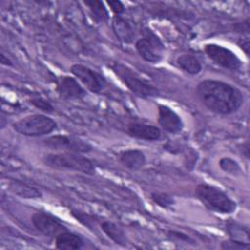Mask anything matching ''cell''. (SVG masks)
<instances>
[{
	"label": "cell",
	"instance_id": "1",
	"mask_svg": "<svg viewBox=\"0 0 250 250\" xmlns=\"http://www.w3.org/2000/svg\"><path fill=\"white\" fill-rule=\"evenodd\" d=\"M196 93L201 103L209 110L222 115L237 111L244 101L241 91L236 87L213 79L199 82Z\"/></svg>",
	"mask_w": 250,
	"mask_h": 250
},
{
	"label": "cell",
	"instance_id": "5",
	"mask_svg": "<svg viewBox=\"0 0 250 250\" xmlns=\"http://www.w3.org/2000/svg\"><path fill=\"white\" fill-rule=\"evenodd\" d=\"M12 126L21 135L40 137L52 133L57 128V123L45 114H30L16 121Z\"/></svg>",
	"mask_w": 250,
	"mask_h": 250
},
{
	"label": "cell",
	"instance_id": "7",
	"mask_svg": "<svg viewBox=\"0 0 250 250\" xmlns=\"http://www.w3.org/2000/svg\"><path fill=\"white\" fill-rule=\"evenodd\" d=\"M204 52L215 64L226 69L237 70L242 65L241 61L236 54L224 46L215 43L206 44L204 47Z\"/></svg>",
	"mask_w": 250,
	"mask_h": 250
},
{
	"label": "cell",
	"instance_id": "17",
	"mask_svg": "<svg viewBox=\"0 0 250 250\" xmlns=\"http://www.w3.org/2000/svg\"><path fill=\"white\" fill-rule=\"evenodd\" d=\"M176 63L182 70L191 75L198 74L202 69L199 60L191 54H183L179 56L176 59Z\"/></svg>",
	"mask_w": 250,
	"mask_h": 250
},
{
	"label": "cell",
	"instance_id": "15",
	"mask_svg": "<svg viewBox=\"0 0 250 250\" xmlns=\"http://www.w3.org/2000/svg\"><path fill=\"white\" fill-rule=\"evenodd\" d=\"M56 248L62 250H76L84 245L83 238L74 232L64 230L55 237Z\"/></svg>",
	"mask_w": 250,
	"mask_h": 250
},
{
	"label": "cell",
	"instance_id": "6",
	"mask_svg": "<svg viewBox=\"0 0 250 250\" xmlns=\"http://www.w3.org/2000/svg\"><path fill=\"white\" fill-rule=\"evenodd\" d=\"M135 48L140 57L151 63L159 62L163 59L165 50L161 40L151 31H146L142 38L138 39Z\"/></svg>",
	"mask_w": 250,
	"mask_h": 250
},
{
	"label": "cell",
	"instance_id": "25",
	"mask_svg": "<svg viewBox=\"0 0 250 250\" xmlns=\"http://www.w3.org/2000/svg\"><path fill=\"white\" fill-rule=\"evenodd\" d=\"M32 105H34L36 108H39L40 110L47 112V113H51L54 111V106L50 104V102H48L47 100L43 99V98H32L29 102Z\"/></svg>",
	"mask_w": 250,
	"mask_h": 250
},
{
	"label": "cell",
	"instance_id": "13",
	"mask_svg": "<svg viewBox=\"0 0 250 250\" xmlns=\"http://www.w3.org/2000/svg\"><path fill=\"white\" fill-rule=\"evenodd\" d=\"M127 134L133 138L145 141H157L161 137V131L158 127L142 122L130 123L127 127Z\"/></svg>",
	"mask_w": 250,
	"mask_h": 250
},
{
	"label": "cell",
	"instance_id": "18",
	"mask_svg": "<svg viewBox=\"0 0 250 250\" xmlns=\"http://www.w3.org/2000/svg\"><path fill=\"white\" fill-rule=\"evenodd\" d=\"M101 229L106 234V236L109 237L114 243L119 245L126 244L125 233L122 229H120L116 224L109 221H104L101 224Z\"/></svg>",
	"mask_w": 250,
	"mask_h": 250
},
{
	"label": "cell",
	"instance_id": "21",
	"mask_svg": "<svg viewBox=\"0 0 250 250\" xmlns=\"http://www.w3.org/2000/svg\"><path fill=\"white\" fill-rule=\"evenodd\" d=\"M12 190L17 193L19 196L26 197V198H36L40 197L41 193L36 188L29 187L25 184L19 183V182H13L11 186Z\"/></svg>",
	"mask_w": 250,
	"mask_h": 250
},
{
	"label": "cell",
	"instance_id": "10",
	"mask_svg": "<svg viewBox=\"0 0 250 250\" xmlns=\"http://www.w3.org/2000/svg\"><path fill=\"white\" fill-rule=\"evenodd\" d=\"M31 222L37 231L48 237L55 238L61 232L67 230L65 226L58 218L45 212L34 213L31 217Z\"/></svg>",
	"mask_w": 250,
	"mask_h": 250
},
{
	"label": "cell",
	"instance_id": "4",
	"mask_svg": "<svg viewBox=\"0 0 250 250\" xmlns=\"http://www.w3.org/2000/svg\"><path fill=\"white\" fill-rule=\"evenodd\" d=\"M109 66L116 76H118L126 87L135 95L142 98L155 97L158 95V90L153 85L143 79L127 65L114 62Z\"/></svg>",
	"mask_w": 250,
	"mask_h": 250
},
{
	"label": "cell",
	"instance_id": "12",
	"mask_svg": "<svg viewBox=\"0 0 250 250\" xmlns=\"http://www.w3.org/2000/svg\"><path fill=\"white\" fill-rule=\"evenodd\" d=\"M158 124L164 131L170 134H178L184 127L180 115L171 107L164 104L158 105Z\"/></svg>",
	"mask_w": 250,
	"mask_h": 250
},
{
	"label": "cell",
	"instance_id": "14",
	"mask_svg": "<svg viewBox=\"0 0 250 250\" xmlns=\"http://www.w3.org/2000/svg\"><path fill=\"white\" fill-rule=\"evenodd\" d=\"M119 161L124 167L136 171L146 164V155L140 149H126L120 152Z\"/></svg>",
	"mask_w": 250,
	"mask_h": 250
},
{
	"label": "cell",
	"instance_id": "19",
	"mask_svg": "<svg viewBox=\"0 0 250 250\" xmlns=\"http://www.w3.org/2000/svg\"><path fill=\"white\" fill-rule=\"evenodd\" d=\"M84 4L89 8L91 16L97 23H102L108 20V12L102 1H84Z\"/></svg>",
	"mask_w": 250,
	"mask_h": 250
},
{
	"label": "cell",
	"instance_id": "27",
	"mask_svg": "<svg viewBox=\"0 0 250 250\" xmlns=\"http://www.w3.org/2000/svg\"><path fill=\"white\" fill-rule=\"evenodd\" d=\"M238 45L244 51L246 56H248V53H249V39L248 38H241L238 41Z\"/></svg>",
	"mask_w": 250,
	"mask_h": 250
},
{
	"label": "cell",
	"instance_id": "20",
	"mask_svg": "<svg viewBox=\"0 0 250 250\" xmlns=\"http://www.w3.org/2000/svg\"><path fill=\"white\" fill-rule=\"evenodd\" d=\"M227 231L231 239L238 240V241L249 244V235H248L249 232H248L247 228L244 229L240 225L231 223V224L227 225Z\"/></svg>",
	"mask_w": 250,
	"mask_h": 250
},
{
	"label": "cell",
	"instance_id": "11",
	"mask_svg": "<svg viewBox=\"0 0 250 250\" xmlns=\"http://www.w3.org/2000/svg\"><path fill=\"white\" fill-rule=\"evenodd\" d=\"M56 90L60 97L65 100H82L87 95L86 90L79 84L77 79L68 75L58 78Z\"/></svg>",
	"mask_w": 250,
	"mask_h": 250
},
{
	"label": "cell",
	"instance_id": "26",
	"mask_svg": "<svg viewBox=\"0 0 250 250\" xmlns=\"http://www.w3.org/2000/svg\"><path fill=\"white\" fill-rule=\"evenodd\" d=\"M107 5L110 7V10L117 16H119L120 14H122L125 10L124 5L122 2L118 1V0H114V1H107Z\"/></svg>",
	"mask_w": 250,
	"mask_h": 250
},
{
	"label": "cell",
	"instance_id": "8",
	"mask_svg": "<svg viewBox=\"0 0 250 250\" xmlns=\"http://www.w3.org/2000/svg\"><path fill=\"white\" fill-rule=\"evenodd\" d=\"M44 144L51 149L58 151L87 153L92 150V146L88 142L66 135L51 136L44 140Z\"/></svg>",
	"mask_w": 250,
	"mask_h": 250
},
{
	"label": "cell",
	"instance_id": "3",
	"mask_svg": "<svg viewBox=\"0 0 250 250\" xmlns=\"http://www.w3.org/2000/svg\"><path fill=\"white\" fill-rule=\"evenodd\" d=\"M195 194L211 211L221 214H231L236 209V203L227 193L209 184H199L195 188Z\"/></svg>",
	"mask_w": 250,
	"mask_h": 250
},
{
	"label": "cell",
	"instance_id": "24",
	"mask_svg": "<svg viewBox=\"0 0 250 250\" xmlns=\"http://www.w3.org/2000/svg\"><path fill=\"white\" fill-rule=\"evenodd\" d=\"M221 248L225 250H248L249 244L230 238L229 240L223 241L221 243Z\"/></svg>",
	"mask_w": 250,
	"mask_h": 250
},
{
	"label": "cell",
	"instance_id": "9",
	"mask_svg": "<svg viewBox=\"0 0 250 250\" xmlns=\"http://www.w3.org/2000/svg\"><path fill=\"white\" fill-rule=\"evenodd\" d=\"M70 71L92 93L102 92L106 85V80L101 73L84 64L75 63L70 67Z\"/></svg>",
	"mask_w": 250,
	"mask_h": 250
},
{
	"label": "cell",
	"instance_id": "28",
	"mask_svg": "<svg viewBox=\"0 0 250 250\" xmlns=\"http://www.w3.org/2000/svg\"><path fill=\"white\" fill-rule=\"evenodd\" d=\"M0 62L4 65H12L13 64L12 62L10 61V59L8 57H6L3 53H1V55H0Z\"/></svg>",
	"mask_w": 250,
	"mask_h": 250
},
{
	"label": "cell",
	"instance_id": "2",
	"mask_svg": "<svg viewBox=\"0 0 250 250\" xmlns=\"http://www.w3.org/2000/svg\"><path fill=\"white\" fill-rule=\"evenodd\" d=\"M43 162L45 165L55 169L72 170L87 175H94L96 173L93 162L77 152L61 151L58 153H50L44 156Z\"/></svg>",
	"mask_w": 250,
	"mask_h": 250
},
{
	"label": "cell",
	"instance_id": "22",
	"mask_svg": "<svg viewBox=\"0 0 250 250\" xmlns=\"http://www.w3.org/2000/svg\"><path fill=\"white\" fill-rule=\"evenodd\" d=\"M151 200L162 208H168L175 203V199L172 195L163 192H153L150 195Z\"/></svg>",
	"mask_w": 250,
	"mask_h": 250
},
{
	"label": "cell",
	"instance_id": "23",
	"mask_svg": "<svg viewBox=\"0 0 250 250\" xmlns=\"http://www.w3.org/2000/svg\"><path fill=\"white\" fill-rule=\"evenodd\" d=\"M220 167L223 171L233 175L240 172V167L238 163L229 157H224L220 160Z\"/></svg>",
	"mask_w": 250,
	"mask_h": 250
},
{
	"label": "cell",
	"instance_id": "16",
	"mask_svg": "<svg viewBox=\"0 0 250 250\" xmlns=\"http://www.w3.org/2000/svg\"><path fill=\"white\" fill-rule=\"evenodd\" d=\"M112 29L115 36L123 43L129 44L133 42L135 32L132 25L120 16H115L112 20Z\"/></svg>",
	"mask_w": 250,
	"mask_h": 250
}]
</instances>
